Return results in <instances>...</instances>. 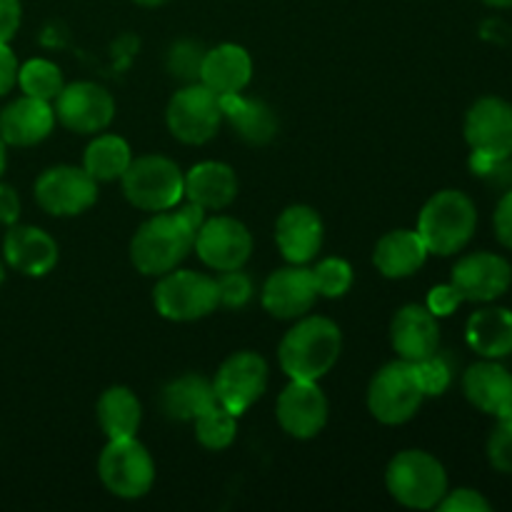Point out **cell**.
Returning a JSON list of instances; mask_svg holds the SVG:
<instances>
[{"instance_id": "obj_25", "label": "cell", "mask_w": 512, "mask_h": 512, "mask_svg": "<svg viewBox=\"0 0 512 512\" xmlns=\"http://www.w3.org/2000/svg\"><path fill=\"white\" fill-rule=\"evenodd\" d=\"M428 248L418 230H390L378 240L373 253L375 268L390 280H403L418 273L428 260Z\"/></svg>"}, {"instance_id": "obj_5", "label": "cell", "mask_w": 512, "mask_h": 512, "mask_svg": "<svg viewBox=\"0 0 512 512\" xmlns=\"http://www.w3.org/2000/svg\"><path fill=\"white\" fill-rule=\"evenodd\" d=\"M123 195L130 205L145 213H165L185 198V173L175 160L165 155L133 158L120 178Z\"/></svg>"}, {"instance_id": "obj_33", "label": "cell", "mask_w": 512, "mask_h": 512, "mask_svg": "<svg viewBox=\"0 0 512 512\" xmlns=\"http://www.w3.org/2000/svg\"><path fill=\"white\" fill-rule=\"evenodd\" d=\"M310 270H313L315 285H318V295H323V298H343L353 288L355 273L348 260L323 258Z\"/></svg>"}, {"instance_id": "obj_31", "label": "cell", "mask_w": 512, "mask_h": 512, "mask_svg": "<svg viewBox=\"0 0 512 512\" xmlns=\"http://www.w3.org/2000/svg\"><path fill=\"white\" fill-rule=\"evenodd\" d=\"M195 423V438L203 448L208 450H225L235 443L238 438V415H233L230 410H225L223 405L215 403L210 405L205 413H200Z\"/></svg>"}, {"instance_id": "obj_35", "label": "cell", "mask_w": 512, "mask_h": 512, "mask_svg": "<svg viewBox=\"0 0 512 512\" xmlns=\"http://www.w3.org/2000/svg\"><path fill=\"white\" fill-rule=\"evenodd\" d=\"M215 290H218V305L230 310H240L250 303L253 298V280L243 268L238 270H225L215 278Z\"/></svg>"}, {"instance_id": "obj_27", "label": "cell", "mask_w": 512, "mask_h": 512, "mask_svg": "<svg viewBox=\"0 0 512 512\" xmlns=\"http://www.w3.org/2000/svg\"><path fill=\"white\" fill-rule=\"evenodd\" d=\"M468 345L488 360H500L512 355V310L483 308L470 315L465 328Z\"/></svg>"}, {"instance_id": "obj_43", "label": "cell", "mask_w": 512, "mask_h": 512, "mask_svg": "<svg viewBox=\"0 0 512 512\" xmlns=\"http://www.w3.org/2000/svg\"><path fill=\"white\" fill-rule=\"evenodd\" d=\"M20 218V198L15 193V188L0 183V223L3 225H15Z\"/></svg>"}, {"instance_id": "obj_47", "label": "cell", "mask_w": 512, "mask_h": 512, "mask_svg": "<svg viewBox=\"0 0 512 512\" xmlns=\"http://www.w3.org/2000/svg\"><path fill=\"white\" fill-rule=\"evenodd\" d=\"M490 8H512V0H483Z\"/></svg>"}, {"instance_id": "obj_39", "label": "cell", "mask_w": 512, "mask_h": 512, "mask_svg": "<svg viewBox=\"0 0 512 512\" xmlns=\"http://www.w3.org/2000/svg\"><path fill=\"white\" fill-rule=\"evenodd\" d=\"M460 303H463V298H460L458 290L448 283V285H438V288L430 290L425 308H428L435 318H445V315H453L455 310L460 308Z\"/></svg>"}, {"instance_id": "obj_16", "label": "cell", "mask_w": 512, "mask_h": 512, "mask_svg": "<svg viewBox=\"0 0 512 512\" xmlns=\"http://www.w3.org/2000/svg\"><path fill=\"white\" fill-rule=\"evenodd\" d=\"M450 285L458 290L463 303H490L510 290L512 265L503 255L470 253L455 263Z\"/></svg>"}, {"instance_id": "obj_22", "label": "cell", "mask_w": 512, "mask_h": 512, "mask_svg": "<svg viewBox=\"0 0 512 512\" xmlns=\"http://www.w3.org/2000/svg\"><path fill=\"white\" fill-rule=\"evenodd\" d=\"M463 393L480 413L495 418L512 413V373L498 360L485 358L483 363L470 365L463 375Z\"/></svg>"}, {"instance_id": "obj_48", "label": "cell", "mask_w": 512, "mask_h": 512, "mask_svg": "<svg viewBox=\"0 0 512 512\" xmlns=\"http://www.w3.org/2000/svg\"><path fill=\"white\" fill-rule=\"evenodd\" d=\"M3 280H5V265L3 260H0V285H3Z\"/></svg>"}, {"instance_id": "obj_20", "label": "cell", "mask_w": 512, "mask_h": 512, "mask_svg": "<svg viewBox=\"0 0 512 512\" xmlns=\"http://www.w3.org/2000/svg\"><path fill=\"white\" fill-rule=\"evenodd\" d=\"M3 258L28 278H43L58 265V243L35 225H10L3 240Z\"/></svg>"}, {"instance_id": "obj_42", "label": "cell", "mask_w": 512, "mask_h": 512, "mask_svg": "<svg viewBox=\"0 0 512 512\" xmlns=\"http://www.w3.org/2000/svg\"><path fill=\"white\" fill-rule=\"evenodd\" d=\"M23 8L20 0H0V43H8L20 28Z\"/></svg>"}, {"instance_id": "obj_24", "label": "cell", "mask_w": 512, "mask_h": 512, "mask_svg": "<svg viewBox=\"0 0 512 512\" xmlns=\"http://www.w3.org/2000/svg\"><path fill=\"white\" fill-rule=\"evenodd\" d=\"M185 198L200 205L205 213L225 210L238 198V175L228 163L205 160L185 173Z\"/></svg>"}, {"instance_id": "obj_21", "label": "cell", "mask_w": 512, "mask_h": 512, "mask_svg": "<svg viewBox=\"0 0 512 512\" xmlns=\"http://www.w3.org/2000/svg\"><path fill=\"white\" fill-rule=\"evenodd\" d=\"M53 125V103L23 95V98L5 105L3 113H0V138L5 140V145L30 148V145L43 143L53 133Z\"/></svg>"}, {"instance_id": "obj_38", "label": "cell", "mask_w": 512, "mask_h": 512, "mask_svg": "<svg viewBox=\"0 0 512 512\" xmlns=\"http://www.w3.org/2000/svg\"><path fill=\"white\" fill-rule=\"evenodd\" d=\"M438 510L443 512H490L493 505L473 488H458L448 490L445 498L438 503Z\"/></svg>"}, {"instance_id": "obj_17", "label": "cell", "mask_w": 512, "mask_h": 512, "mask_svg": "<svg viewBox=\"0 0 512 512\" xmlns=\"http://www.w3.org/2000/svg\"><path fill=\"white\" fill-rule=\"evenodd\" d=\"M318 285H315L313 270L305 265H285L268 275L263 285V308L278 320H298L313 310L318 300Z\"/></svg>"}, {"instance_id": "obj_8", "label": "cell", "mask_w": 512, "mask_h": 512, "mask_svg": "<svg viewBox=\"0 0 512 512\" xmlns=\"http://www.w3.org/2000/svg\"><path fill=\"white\" fill-rule=\"evenodd\" d=\"M153 303L155 310L173 323H195L220 308L215 278L180 268L160 275L153 290Z\"/></svg>"}, {"instance_id": "obj_11", "label": "cell", "mask_w": 512, "mask_h": 512, "mask_svg": "<svg viewBox=\"0 0 512 512\" xmlns=\"http://www.w3.org/2000/svg\"><path fill=\"white\" fill-rule=\"evenodd\" d=\"M35 200L40 208L55 218H75L98 200V180L80 165H55L35 180Z\"/></svg>"}, {"instance_id": "obj_4", "label": "cell", "mask_w": 512, "mask_h": 512, "mask_svg": "<svg viewBox=\"0 0 512 512\" xmlns=\"http://www.w3.org/2000/svg\"><path fill=\"white\" fill-rule=\"evenodd\" d=\"M385 488L403 508L433 510L448 493V473L435 455L403 450L388 463Z\"/></svg>"}, {"instance_id": "obj_12", "label": "cell", "mask_w": 512, "mask_h": 512, "mask_svg": "<svg viewBox=\"0 0 512 512\" xmlns=\"http://www.w3.org/2000/svg\"><path fill=\"white\" fill-rule=\"evenodd\" d=\"M55 103V120H60L63 128L78 135L103 133L115 118V100L108 88L90 80L63 85Z\"/></svg>"}, {"instance_id": "obj_46", "label": "cell", "mask_w": 512, "mask_h": 512, "mask_svg": "<svg viewBox=\"0 0 512 512\" xmlns=\"http://www.w3.org/2000/svg\"><path fill=\"white\" fill-rule=\"evenodd\" d=\"M5 163H8V158H5V140L0 138V178L5 173Z\"/></svg>"}, {"instance_id": "obj_9", "label": "cell", "mask_w": 512, "mask_h": 512, "mask_svg": "<svg viewBox=\"0 0 512 512\" xmlns=\"http://www.w3.org/2000/svg\"><path fill=\"white\" fill-rule=\"evenodd\" d=\"M170 135L185 145H205L218 135L223 125L220 95L203 83H188L170 98L165 110Z\"/></svg>"}, {"instance_id": "obj_13", "label": "cell", "mask_w": 512, "mask_h": 512, "mask_svg": "<svg viewBox=\"0 0 512 512\" xmlns=\"http://www.w3.org/2000/svg\"><path fill=\"white\" fill-rule=\"evenodd\" d=\"M195 253L208 268L225 273V270H238L253 255V235L230 215H213L205 218L203 228L195 235Z\"/></svg>"}, {"instance_id": "obj_28", "label": "cell", "mask_w": 512, "mask_h": 512, "mask_svg": "<svg viewBox=\"0 0 512 512\" xmlns=\"http://www.w3.org/2000/svg\"><path fill=\"white\" fill-rule=\"evenodd\" d=\"M215 403L218 400H215L213 383L198 373H185L170 380L160 393V410L165 413V418L180 420V423L195 420Z\"/></svg>"}, {"instance_id": "obj_19", "label": "cell", "mask_w": 512, "mask_h": 512, "mask_svg": "<svg viewBox=\"0 0 512 512\" xmlns=\"http://www.w3.org/2000/svg\"><path fill=\"white\" fill-rule=\"evenodd\" d=\"M390 343L400 360L420 363L440 350L438 318L425 305H405L390 323Z\"/></svg>"}, {"instance_id": "obj_40", "label": "cell", "mask_w": 512, "mask_h": 512, "mask_svg": "<svg viewBox=\"0 0 512 512\" xmlns=\"http://www.w3.org/2000/svg\"><path fill=\"white\" fill-rule=\"evenodd\" d=\"M493 225L500 243H503L508 250H512V193H505L503 198H500L498 208H495V215H493Z\"/></svg>"}, {"instance_id": "obj_18", "label": "cell", "mask_w": 512, "mask_h": 512, "mask_svg": "<svg viewBox=\"0 0 512 512\" xmlns=\"http://www.w3.org/2000/svg\"><path fill=\"white\" fill-rule=\"evenodd\" d=\"M325 240L323 218L310 205H290L275 220V245L293 265H308Z\"/></svg>"}, {"instance_id": "obj_34", "label": "cell", "mask_w": 512, "mask_h": 512, "mask_svg": "<svg viewBox=\"0 0 512 512\" xmlns=\"http://www.w3.org/2000/svg\"><path fill=\"white\" fill-rule=\"evenodd\" d=\"M205 48L193 40H178L168 50V73L180 83H200V68H203Z\"/></svg>"}, {"instance_id": "obj_2", "label": "cell", "mask_w": 512, "mask_h": 512, "mask_svg": "<svg viewBox=\"0 0 512 512\" xmlns=\"http://www.w3.org/2000/svg\"><path fill=\"white\" fill-rule=\"evenodd\" d=\"M478 228V210L463 190H440L423 205L418 218V235L428 253L448 258L460 253L473 240Z\"/></svg>"}, {"instance_id": "obj_36", "label": "cell", "mask_w": 512, "mask_h": 512, "mask_svg": "<svg viewBox=\"0 0 512 512\" xmlns=\"http://www.w3.org/2000/svg\"><path fill=\"white\" fill-rule=\"evenodd\" d=\"M488 458L498 473L512 475V413L498 418L488 440Z\"/></svg>"}, {"instance_id": "obj_41", "label": "cell", "mask_w": 512, "mask_h": 512, "mask_svg": "<svg viewBox=\"0 0 512 512\" xmlns=\"http://www.w3.org/2000/svg\"><path fill=\"white\" fill-rule=\"evenodd\" d=\"M18 70L20 63L13 50H10V45L0 43V98L15 88V83H18Z\"/></svg>"}, {"instance_id": "obj_45", "label": "cell", "mask_w": 512, "mask_h": 512, "mask_svg": "<svg viewBox=\"0 0 512 512\" xmlns=\"http://www.w3.org/2000/svg\"><path fill=\"white\" fill-rule=\"evenodd\" d=\"M133 3L143 5V8H158V5H165L168 0H133Z\"/></svg>"}, {"instance_id": "obj_37", "label": "cell", "mask_w": 512, "mask_h": 512, "mask_svg": "<svg viewBox=\"0 0 512 512\" xmlns=\"http://www.w3.org/2000/svg\"><path fill=\"white\" fill-rule=\"evenodd\" d=\"M415 368H418L425 398H430V395H443L445 390H448L450 380H453V370H450L448 360H445L440 353L420 360V363H415Z\"/></svg>"}, {"instance_id": "obj_6", "label": "cell", "mask_w": 512, "mask_h": 512, "mask_svg": "<svg viewBox=\"0 0 512 512\" xmlns=\"http://www.w3.org/2000/svg\"><path fill=\"white\" fill-rule=\"evenodd\" d=\"M425 400L415 363L393 360L373 375L368 388V410L378 423L403 425L415 418Z\"/></svg>"}, {"instance_id": "obj_15", "label": "cell", "mask_w": 512, "mask_h": 512, "mask_svg": "<svg viewBox=\"0 0 512 512\" xmlns=\"http://www.w3.org/2000/svg\"><path fill=\"white\" fill-rule=\"evenodd\" d=\"M275 415L290 438L313 440L328 425V398L318 380H290L280 393Z\"/></svg>"}, {"instance_id": "obj_44", "label": "cell", "mask_w": 512, "mask_h": 512, "mask_svg": "<svg viewBox=\"0 0 512 512\" xmlns=\"http://www.w3.org/2000/svg\"><path fill=\"white\" fill-rule=\"evenodd\" d=\"M175 213H178L180 218L185 220V225H188V228L193 230L195 235H198V230L203 228V223H205V210L200 208V205L185 203V205H180V208L175 210Z\"/></svg>"}, {"instance_id": "obj_7", "label": "cell", "mask_w": 512, "mask_h": 512, "mask_svg": "<svg viewBox=\"0 0 512 512\" xmlns=\"http://www.w3.org/2000/svg\"><path fill=\"white\" fill-rule=\"evenodd\" d=\"M100 483L123 500H138L155 483V463L138 438H113L98 458Z\"/></svg>"}, {"instance_id": "obj_23", "label": "cell", "mask_w": 512, "mask_h": 512, "mask_svg": "<svg viewBox=\"0 0 512 512\" xmlns=\"http://www.w3.org/2000/svg\"><path fill=\"white\" fill-rule=\"evenodd\" d=\"M253 80V60L243 45L223 43L205 50L203 68H200V83L213 90L215 95L243 93Z\"/></svg>"}, {"instance_id": "obj_10", "label": "cell", "mask_w": 512, "mask_h": 512, "mask_svg": "<svg viewBox=\"0 0 512 512\" xmlns=\"http://www.w3.org/2000/svg\"><path fill=\"white\" fill-rule=\"evenodd\" d=\"M268 388V363L253 350H240L223 360L213 380L215 400L233 415H243Z\"/></svg>"}, {"instance_id": "obj_29", "label": "cell", "mask_w": 512, "mask_h": 512, "mask_svg": "<svg viewBox=\"0 0 512 512\" xmlns=\"http://www.w3.org/2000/svg\"><path fill=\"white\" fill-rule=\"evenodd\" d=\"M95 415H98V425L108 435V440L133 438L143 420V405L133 390L125 385H113L98 398Z\"/></svg>"}, {"instance_id": "obj_14", "label": "cell", "mask_w": 512, "mask_h": 512, "mask_svg": "<svg viewBox=\"0 0 512 512\" xmlns=\"http://www.w3.org/2000/svg\"><path fill=\"white\" fill-rule=\"evenodd\" d=\"M465 140L473 155L508 160L512 155V105L508 100L480 98L465 115Z\"/></svg>"}, {"instance_id": "obj_26", "label": "cell", "mask_w": 512, "mask_h": 512, "mask_svg": "<svg viewBox=\"0 0 512 512\" xmlns=\"http://www.w3.org/2000/svg\"><path fill=\"white\" fill-rule=\"evenodd\" d=\"M223 120L233 125L240 140L248 145H268L278 135V115L268 103L258 98H245L243 93L223 95Z\"/></svg>"}, {"instance_id": "obj_30", "label": "cell", "mask_w": 512, "mask_h": 512, "mask_svg": "<svg viewBox=\"0 0 512 512\" xmlns=\"http://www.w3.org/2000/svg\"><path fill=\"white\" fill-rule=\"evenodd\" d=\"M130 163H133V150H130L128 140L115 133L95 135L83 155V168L98 183L120 180Z\"/></svg>"}, {"instance_id": "obj_1", "label": "cell", "mask_w": 512, "mask_h": 512, "mask_svg": "<svg viewBox=\"0 0 512 512\" xmlns=\"http://www.w3.org/2000/svg\"><path fill=\"white\" fill-rule=\"evenodd\" d=\"M343 350V333L323 315H303L283 335L278 360L290 380H320L335 368Z\"/></svg>"}, {"instance_id": "obj_32", "label": "cell", "mask_w": 512, "mask_h": 512, "mask_svg": "<svg viewBox=\"0 0 512 512\" xmlns=\"http://www.w3.org/2000/svg\"><path fill=\"white\" fill-rule=\"evenodd\" d=\"M18 85L20 90H23V95L53 103V100L60 95V90H63L65 83H63V73H60V68L53 63V60L33 58L28 60V63L20 65Z\"/></svg>"}, {"instance_id": "obj_3", "label": "cell", "mask_w": 512, "mask_h": 512, "mask_svg": "<svg viewBox=\"0 0 512 512\" xmlns=\"http://www.w3.org/2000/svg\"><path fill=\"white\" fill-rule=\"evenodd\" d=\"M195 245V233L185 225L178 213H153L135 230L130 240V260L135 270L150 278L170 273L190 255Z\"/></svg>"}]
</instances>
